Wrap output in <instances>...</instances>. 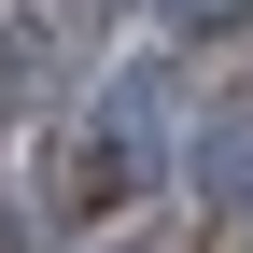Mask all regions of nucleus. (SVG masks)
<instances>
[{
    "label": "nucleus",
    "mask_w": 253,
    "mask_h": 253,
    "mask_svg": "<svg viewBox=\"0 0 253 253\" xmlns=\"http://www.w3.org/2000/svg\"><path fill=\"white\" fill-rule=\"evenodd\" d=\"M155 155H169V126H155V99L126 84V99H99L71 141H56V183H42V197L71 211V225H99V211H126V197L155 183Z\"/></svg>",
    "instance_id": "obj_1"
},
{
    "label": "nucleus",
    "mask_w": 253,
    "mask_h": 253,
    "mask_svg": "<svg viewBox=\"0 0 253 253\" xmlns=\"http://www.w3.org/2000/svg\"><path fill=\"white\" fill-rule=\"evenodd\" d=\"M211 197H253V126H211Z\"/></svg>",
    "instance_id": "obj_2"
},
{
    "label": "nucleus",
    "mask_w": 253,
    "mask_h": 253,
    "mask_svg": "<svg viewBox=\"0 0 253 253\" xmlns=\"http://www.w3.org/2000/svg\"><path fill=\"white\" fill-rule=\"evenodd\" d=\"M183 28H253V0H169Z\"/></svg>",
    "instance_id": "obj_3"
}]
</instances>
